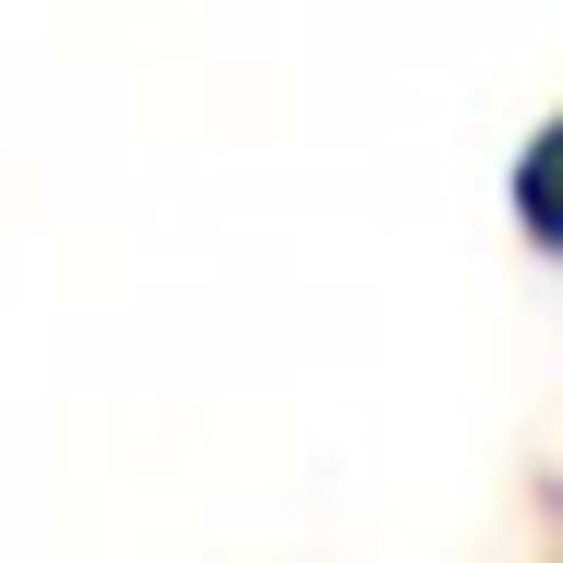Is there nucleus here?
Returning a JSON list of instances; mask_svg holds the SVG:
<instances>
[{"instance_id":"1","label":"nucleus","mask_w":563,"mask_h":563,"mask_svg":"<svg viewBox=\"0 0 563 563\" xmlns=\"http://www.w3.org/2000/svg\"><path fill=\"white\" fill-rule=\"evenodd\" d=\"M516 228L563 264V109L540 120V132H528V156H516Z\"/></svg>"}]
</instances>
